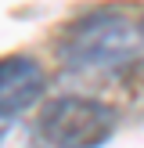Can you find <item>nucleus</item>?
<instances>
[{"label":"nucleus","mask_w":144,"mask_h":148,"mask_svg":"<svg viewBox=\"0 0 144 148\" xmlns=\"http://www.w3.org/2000/svg\"><path fill=\"white\" fill-rule=\"evenodd\" d=\"M47 90V72L33 54L0 58V116H22Z\"/></svg>","instance_id":"obj_3"},{"label":"nucleus","mask_w":144,"mask_h":148,"mask_svg":"<svg viewBox=\"0 0 144 148\" xmlns=\"http://www.w3.org/2000/svg\"><path fill=\"white\" fill-rule=\"evenodd\" d=\"M144 47L141 18L119 7H97L72 18L58 36V62L72 72H119Z\"/></svg>","instance_id":"obj_1"},{"label":"nucleus","mask_w":144,"mask_h":148,"mask_svg":"<svg viewBox=\"0 0 144 148\" xmlns=\"http://www.w3.org/2000/svg\"><path fill=\"white\" fill-rule=\"evenodd\" d=\"M115 127H119L115 108L83 94H61L47 101L36 123L43 145L50 148H101L112 141Z\"/></svg>","instance_id":"obj_2"},{"label":"nucleus","mask_w":144,"mask_h":148,"mask_svg":"<svg viewBox=\"0 0 144 148\" xmlns=\"http://www.w3.org/2000/svg\"><path fill=\"white\" fill-rule=\"evenodd\" d=\"M0 148H47V145L18 116H0Z\"/></svg>","instance_id":"obj_4"},{"label":"nucleus","mask_w":144,"mask_h":148,"mask_svg":"<svg viewBox=\"0 0 144 148\" xmlns=\"http://www.w3.org/2000/svg\"><path fill=\"white\" fill-rule=\"evenodd\" d=\"M119 76H122V83H126V90L144 105V58H133L130 65H122Z\"/></svg>","instance_id":"obj_5"},{"label":"nucleus","mask_w":144,"mask_h":148,"mask_svg":"<svg viewBox=\"0 0 144 148\" xmlns=\"http://www.w3.org/2000/svg\"><path fill=\"white\" fill-rule=\"evenodd\" d=\"M141 40H144V18H141Z\"/></svg>","instance_id":"obj_6"}]
</instances>
